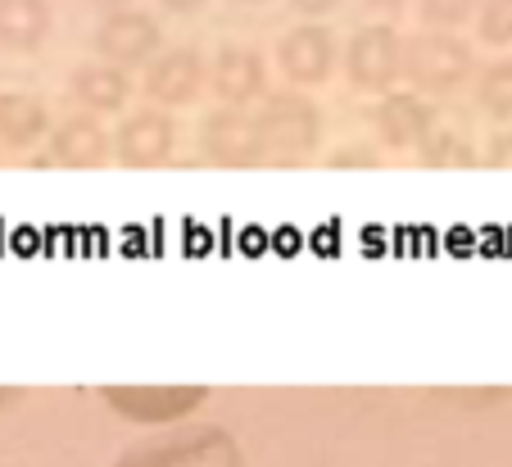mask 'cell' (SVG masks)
Instances as JSON below:
<instances>
[{
  "instance_id": "24",
  "label": "cell",
  "mask_w": 512,
  "mask_h": 467,
  "mask_svg": "<svg viewBox=\"0 0 512 467\" xmlns=\"http://www.w3.org/2000/svg\"><path fill=\"white\" fill-rule=\"evenodd\" d=\"M164 5H168L173 14H200L209 0H164Z\"/></svg>"
},
{
  "instance_id": "22",
  "label": "cell",
  "mask_w": 512,
  "mask_h": 467,
  "mask_svg": "<svg viewBox=\"0 0 512 467\" xmlns=\"http://www.w3.org/2000/svg\"><path fill=\"white\" fill-rule=\"evenodd\" d=\"M485 164L490 168H512V132H494L485 146Z\"/></svg>"
},
{
  "instance_id": "12",
  "label": "cell",
  "mask_w": 512,
  "mask_h": 467,
  "mask_svg": "<svg viewBox=\"0 0 512 467\" xmlns=\"http://www.w3.org/2000/svg\"><path fill=\"white\" fill-rule=\"evenodd\" d=\"M109 155H114V146H109L105 127L96 118L78 114L55 127V137H50L46 155L37 159V168H100Z\"/></svg>"
},
{
  "instance_id": "21",
  "label": "cell",
  "mask_w": 512,
  "mask_h": 467,
  "mask_svg": "<svg viewBox=\"0 0 512 467\" xmlns=\"http://www.w3.org/2000/svg\"><path fill=\"white\" fill-rule=\"evenodd\" d=\"M327 164L331 168H377L381 159H377V150H368V146H340Z\"/></svg>"
},
{
  "instance_id": "18",
  "label": "cell",
  "mask_w": 512,
  "mask_h": 467,
  "mask_svg": "<svg viewBox=\"0 0 512 467\" xmlns=\"http://www.w3.org/2000/svg\"><path fill=\"white\" fill-rule=\"evenodd\" d=\"M422 164L426 168H472L476 164V146L467 141V132L435 123V132L422 141Z\"/></svg>"
},
{
  "instance_id": "7",
  "label": "cell",
  "mask_w": 512,
  "mask_h": 467,
  "mask_svg": "<svg viewBox=\"0 0 512 467\" xmlns=\"http://www.w3.org/2000/svg\"><path fill=\"white\" fill-rule=\"evenodd\" d=\"M277 64L295 87H322L336 69V37L322 23H300L277 41Z\"/></svg>"
},
{
  "instance_id": "10",
  "label": "cell",
  "mask_w": 512,
  "mask_h": 467,
  "mask_svg": "<svg viewBox=\"0 0 512 467\" xmlns=\"http://www.w3.org/2000/svg\"><path fill=\"white\" fill-rule=\"evenodd\" d=\"M209 82V69H204V55L191 46H173L150 64L145 73V96L155 105H191L195 96Z\"/></svg>"
},
{
  "instance_id": "14",
  "label": "cell",
  "mask_w": 512,
  "mask_h": 467,
  "mask_svg": "<svg viewBox=\"0 0 512 467\" xmlns=\"http://www.w3.org/2000/svg\"><path fill=\"white\" fill-rule=\"evenodd\" d=\"M50 0H0V50L10 55H37L50 37Z\"/></svg>"
},
{
  "instance_id": "17",
  "label": "cell",
  "mask_w": 512,
  "mask_h": 467,
  "mask_svg": "<svg viewBox=\"0 0 512 467\" xmlns=\"http://www.w3.org/2000/svg\"><path fill=\"white\" fill-rule=\"evenodd\" d=\"M476 105L494 123H512V55L494 59L476 73Z\"/></svg>"
},
{
  "instance_id": "27",
  "label": "cell",
  "mask_w": 512,
  "mask_h": 467,
  "mask_svg": "<svg viewBox=\"0 0 512 467\" xmlns=\"http://www.w3.org/2000/svg\"><path fill=\"white\" fill-rule=\"evenodd\" d=\"M96 5H105V10H109V14H114V10H118V5H127V0H96Z\"/></svg>"
},
{
  "instance_id": "19",
  "label": "cell",
  "mask_w": 512,
  "mask_h": 467,
  "mask_svg": "<svg viewBox=\"0 0 512 467\" xmlns=\"http://www.w3.org/2000/svg\"><path fill=\"white\" fill-rule=\"evenodd\" d=\"M481 5L485 0H422L417 10H422V23H431L435 32H454V28H463L467 19H476Z\"/></svg>"
},
{
  "instance_id": "25",
  "label": "cell",
  "mask_w": 512,
  "mask_h": 467,
  "mask_svg": "<svg viewBox=\"0 0 512 467\" xmlns=\"http://www.w3.org/2000/svg\"><path fill=\"white\" fill-rule=\"evenodd\" d=\"M372 10H386V14H399L404 10V0H368Z\"/></svg>"
},
{
  "instance_id": "3",
  "label": "cell",
  "mask_w": 512,
  "mask_h": 467,
  "mask_svg": "<svg viewBox=\"0 0 512 467\" xmlns=\"http://www.w3.org/2000/svg\"><path fill=\"white\" fill-rule=\"evenodd\" d=\"M268 159H300L322 137V109L304 91H272L263 109L254 114Z\"/></svg>"
},
{
  "instance_id": "5",
  "label": "cell",
  "mask_w": 512,
  "mask_h": 467,
  "mask_svg": "<svg viewBox=\"0 0 512 467\" xmlns=\"http://www.w3.org/2000/svg\"><path fill=\"white\" fill-rule=\"evenodd\" d=\"M164 28L155 14L145 10H114L96 28V50L114 69H136V64H155L164 55Z\"/></svg>"
},
{
  "instance_id": "15",
  "label": "cell",
  "mask_w": 512,
  "mask_h": 467,
  "mask_svg": "<svg viewBox=\"0 0 512 467\" xmlns=\"http://www.w3.org/2000/svg\"><path fill=\"white\" fill-rule=\"evenodd\" d=\"M68 91H73V100H82L87 109L114 114V109H123L127 100H132V78H127V69H114V64L96 59V64H78V69H73Z\"/></svg>"
},
{
  "instance_id": "26",
  "label": "cell",
  "mask_w": 512,
  "mask_h": 467,
  "mask_svg": "<svg viewBox=\"0 0 512 467\" xmlns=\"http://www.w3.org/2000/svg\"><path fill=\"white\" fill-rule=\"evenodd\" d=\"M14 395H19V390H5V386H0V409H5V404H10Z\"/></svg>"
},
{
  "instance_id": "28",
  "label": "cell",
  "mask_w": 512,
  "mask_h": 467,
  "mask_svg": "<svg viewBox=\"0 0 512 467\" xmlns=\"http://www.w3.org/2000/svg\"><path fill=\"white\" fill-rule=\"evenodd\" d=\"M236 5H263V0H236Z\"/></svg>"
},
{
  "instance_id": "16",
  "label": "cell",
  "mask_w": 512,
  "mask_h": 467,
  "mask_svg": "<svg viewBox=\"0 0 512 467\" xmlns=\"http://www.w3.org/2000/svg\"><path fill=\"white\" fill-rule=\"evenodd\" d=\"M50 109L46 100L28 96V91H0V146L5 150H28L46 137Z\"/></svg>"
},
{
  "instance_id": "8",
  "label": "cell",
  "mask_w": 512,
  "mask_h": 467,
  "mask_svg": "<svg viewBox=\"0 0 512 467\" xmlns=\"http://www.w3.org/2000/svg\"><path fill=\"white\" fill-rule=\"evenodd\" d=\"M372 127H377V137L386 141L390 150H422V141L435 132L440 114L426 105V96L417 91H390L372 105Z\"/></svg>"
},
{
  "instance_id": "11",
  "label": "cell",
  "mask_w": 512,
  "mask_h": 467,
  "mask_svg": "<svg viewBox=\"0 0 512 467\" xmlns=\"http://www.w3.org/2000/svg\"><path fill=\"white\" fill-rule=\"evenodd\" d=\"M173 141H177V127L168 114L159 109H141L132 114L114 137V159L123 168H159L168 155H173Z\"/></svg>"
},
{
  "instance_id": "2",
  "label": "cell",
  "mask_w": 512,
  "mask_h": 467,
  "mask_svg": "<svg viewBox=\"0 0 512 467\" xmlns=\"http://www.w3.org/2000/svg\"><path fill=\"white\" fill-rule=\"evenodd\" d=\"M114 467H245V454L223 427H182L132 445Z\"/></svg>"
},
{
  "instance_id": "23",
  "label": "cell",
  "mask_w": 512,
  "mask_h": 467,
  "mask_svg": "<svg viewBox=\"0 0 512 467\" xmlns=\"http://www.w3.org/2000/svg\"><path fill=\"white\" fill-rule=\"evenodd\" d=\"M290 10L300 14V19H322V14H336L340 0H286Z\"/></svg>"
},
{
  "instance_id": "1",
  "label": "cell",
  "mask_w": 512,
  "mask_h": 467,
  "mask_svg": "<svg viewBox=\"0 0 512 467\" xmlns=\"http://www.w3.org/2000/svg\"><path fill=\"white\" fill-rule=\"evenodd\" d=\"M476 78V50L458 32H417L404 41V82L417 96H454Z\"/></svg>"
},
{
  "instance_id": "20",
  "label": "cell",
  "mask_w": 512,
  "mask_h": 467,
  "mask_svg": "<svg viewBox=\"0 0 512 467\" xmlns=\"http://www.w3.org/2000/svg\"><path fill=\"white\" fill-rule=\"evenodd\" d=\"M476 32L485 46H512V0H485L476 14Z\"/></svg>"
},
{
  "instance_id": "9",
  "label": "cell",
  "mask_w": 512,
  "mask_h": 467,
  "mask_svg": "<svg viewBox=\"0 0 512 467\" xmlns=\"http://www.w3.org/2000/svg\"><path fill=\"white\" fill-rule=\"evenodd\" d=\"M100 395L114 404L123 418H136V422H173L182 418V413L200 409L204 399H209V390L204 386H105Z\"/></svg>"
},
{
  "instance_id": "4",
  "label": "cell",
  "mask_w": 512,
  "mask_h": 467,
  "mask_svg": "<svg viewBox=\"0 0 512 467\" xmlns=\"http://www.w3.org/2000/svg\"><path fill=\"white\" fill-rule=\"evenodd\" d=\"M345 78L363 96H390L404 78V37L390 23L358 28L345 46Z\"/></svg>"
},
{
  "instance_id": "13",
  "label": "cell",
  "mask_w": 512,
  "mask_h": 467,
  "mask_svg": "<svg viewBox=\"0 0 512 467\" xmlns=\"http://www.w3.org/2000/svg\"><path fill=\"white\" fill-rule=\"evenodd\" d=\"M209 87L218 91V100L232 109L250 105L268 91V69H263V55L250 46H223L209 69Z\"/></svg>"
},
{
  "instance_id": "6",
  "label": "cell",
  "mask_w": 512,
  "mask_h": 467,
  "mask_svg": "<svg viewBox=\"0 0 512 467\" xmlns=\"http://www.w3.org/2000/svg\"><path fill=\"white\" fill-rule=\"evenodd\" d=\"M200 146L204 155L213 159V164L223 168H254L263 164V137H259V123H254V114H245V109H213L209 118H204L200 127Z\"/></svg>"
}]
</instances>
